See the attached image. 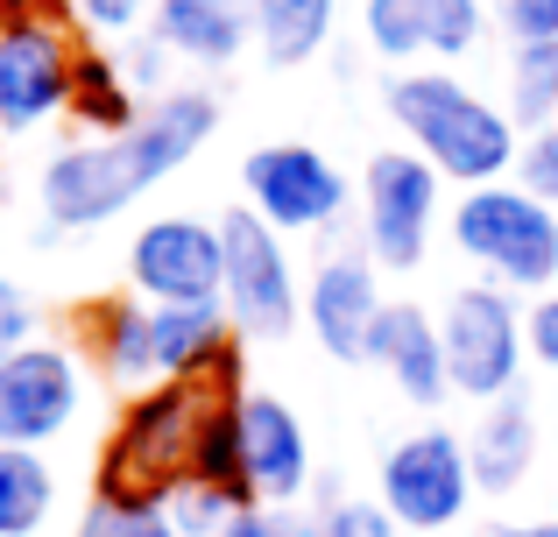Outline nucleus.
<instances>
[{"instance_id":"nucleus-21","label":"nucleus","mask_w":558,"mask_h":537,"mask_svg":"<svg viewBox=\"0 0 558 537\" xmlns=\"http://www.w3.org/2000/svg\"><path fill=\"white\" fill-rule=\"evenodd\" d=\"M142 113H149V93L128 78V64L113 57V42H78L64 121L78 127V135H93V142H121V135H135Z\"/></svg>"},{"instance_id":"nucleus-32","label":"nucleus","mask_w":558,"mask_h":537,"mask_svg":"<svg viewBox=\"0 0 558 537\" xmlns=\"http://www.w3.org/2000/svg\"><path fill=\"white\" fill-rule=\"evenodd\" d=\"M121 64H128V78H135L142 93L156 99V93H170V64H178V57H170L163 42L149 36V28H142V36H128V42H121Z\"/></svg>"},{"instance_id":"nucleus-16","label":"nucleus","mask_w":558,"mask_h":537,"mask_svg":"<svg viewBox=\"0 0 558 537\" xmlns=\"http://www.w3.org/2000/svg\"><path fill=\"white\" fill-rule=\"evenodd\" d=\"M156 382H241V326L227 304H156Z\"/></svg>"},{"instance_id":"nucleus-5","label":"nucleus","mask_w":558,"mask_h":537,"mask_svg":"<svg viewBox=\"0 0 558 537\" xmlns=\"http://www.w3.org/2000/svg\"><path fill=\"white\" fill-rule=\"evenodd\" d=\"M219 241H227V318L241 326V340H290L304 326V283L290 263V234H276L255 206L219 212Z\"/></svg>"},{"instance_id":"nucleus-1","label":"nucleus","mask_w":558,"mask_h":537,"mask_svg":"<svg viewBox=\"0 0 558 537\" xmlns=\"http://www.w3.org/2000/svg\"><path fill=\"white\" fill-rule=\"evenodd\" d=\"M381 107L403 127V142L460 192H481V184L517 178V149L523 127L509 107H495L488 93H474L452 71H389L381 85Z\"/></svg>"},{"instance_id":"nucleus-4","label":"nucleus","mask_w":558,"mask_h":537,"mask_svg":"<svg viewBox=\"0 0 558 537\" xmlns=\"http://www.w3.org/2000/svg\"><path fill=\"white\" fill-rule=\"evenodd\" d=\"M438 332H446V375L452 396L466 403H502L523 389V361H531V340H523V304L517 290L502 283H466L452 290V304L438 312Z\"/></svg>"},{"instance_id":"nucleus-10","label":"nucleus","mask_w":558,"mask_h":537,"mask_svg":"<svg viewBox=\"0 0 558 537\" xmlns=\"http://www.w3.org/2000/svg\"><path fill=\"white\" fill-rule=\"evenodd\" d=\"M85 368L93 361L64 340H28L0 361V446H57L85 411Z\"/></svg>"},{"instance_id":"nucleus-30","label":"nucleus","mask_w":558,"mask_h":537,"mask_svg":"<svg viewBox=\"0 0 558 537\" xmlns=\"http://www.w3.org/2000/svg\"><path fill=\"white\" fill-rule=\"evenodd\" d=\"M517 184L537 198V206L558 212V127H531L517 149Z\"/></svg>"},{"instance_id":"nucleus-13","label":"nucleus","mask_w":558,"mask_h":537,"mask_svg":"<svg viewBox=\"0 0 558 537\" xmlns=\"http://www.w3.org/2000/svg\"><path fill=\"white\" fill-rule=\"evenodd\" d=\"M78 36L64 22H8L0 28V127L36 135L71 107Z\"/></svg>"},{"instance_id":"nucleus-28","label":"nucleus","mask_w":558,"mask_h":537,"mask_svg":"<svg viewBox=\"0 0 558 537\" xmlns=\"http://www.w3.org/2000/svg\"><path fill=\"white\" fill-rule=\"evenodd\" d=\"M312 537H403V524L381 510V496H332L312 516Z\"/></svg>"},{"instance_id":"nucleus-17","label":"nucleus","mask_w":558,"mask_h":537,"mask_svg":"<svg viewBox=\"0 0 558 537\" xmlns=\"http://www.w3.org/2000/svg\"><path fill=\"white\" fill-rule=\"evenodd\" d=\"M368 368L389 375V389L417 411H438L452 396V375H446V332L424 304L396 297L389 312L375 318V340H368Z\"/></svg>"},{"instance_id":"nucleus-19","label":"nucleus","mask_w":558,"mask_h":537,"mask_svg":"<svg viewBox=\"0 0 558 537\" xmlns=\"http://www.w3.org/2000/svg\"><path fill=\"white\" fill-rule=\"evenodd\" d=\"M78 354L113 389H149L156 382V304L135 297V290L85 304L78 312Z\"/></svg>"},{"instance_id":"nucleus-39","label":"nucleus","mask_w":558,"mask_h":537,"mask_svg":"<svg viewBox=\"0 0 558 537\" xmlns=\"http://www.w3.org/2000/svg\"><path fill=\"white\" fill-rule=\"evenodd\" d=\"M0 241H8V212H0Z\"/></svg>"},{"instance_id":"nucleus-12","label":"nucleus","mask_w":558,"mask_h":537,"mask_svg":"<svg viewBox=\"0 0 558 537\" xmlns=\"http://www.w3.org/2000/svg\"><path fill=\"white\" fill-rule=\"evenodd\" d=\"M36 198H43L50 234H99V227H113L142 198V178H135V163H128L121 142L78 135L71 149H57L50 163H43Z\"/></svg>"},{"instance_id":"nucleus-3","label":"nucleus","mask_w":558,"mask_h":537,"mask_svg":"<svg viewBox=\"0 0 558 537\" xmlns=\"http://www.w3.org/2000/svg\"><path fill=\"white\" fill-rule=\"evenodd\" d=\"M446 227H452V248L488 276V283L517 290V297L558 290V212L537 206L517 178L460 192V206H452Z\"/></svg>"},{"instance_id":"nucleus-25","label":"nucleus","mask_w":558,"mask_h":537,"mask_svg":"<svg viewBox=\"0 0 558 537\" xmlns=\"http://www.w3.org/2000/svg\"><path fill=\"white\" fill-rule=\"evenodd\" d=\"M191 474L213 481V488H227V496L247 502V510H262L255 481H247V446H241V389L213 403V417H205V431H198V453H191Z\"/></svg>"},{"instance_id":"nucleus-40","label":"nucleus","mask_w":558,"mask_h":537,"mask_svg":"<svg viewBox=\"0 0 558 537\" xmlns=\"http://www.w3.org/2000/svg\"><path fill=\"white\" fill-rule=\"evenodd\" d=\"M0 28H8V14H0Z\"/></svg>"},{"instance_id":"nucleus-8","label":"nucleus","mask_w":558,"mask_h":537,"mask_svg":"<svg viewBox=\"0 0 558 537\" xmlns=\"http://www.w3.org/2000/svg\"><path fill=\"white\" fill-rule=\"evenodd\" d=\"M241 192L276 234L304 241V234H332L347 220V178L326 149L312 142H269L241 163Z\"/></svg>"},{"instance_id":"nucleus-22","label":"nucleus","mask_w":558,"mask_h":537,"mask_svg":"<svg viewBox=\"0 0 558 537\" xmlns=\"http://www.w3.org/2000/svg\"><path fill=\"white\" fill-rule=\"evenodd\" d=\"M537 453H545V431H537V411H531L523 389L502 396V403H488L481 425L466 431V460H474L481 496H509V488H523L531 467H537Z\"/></svg>"},{"instance_id":"nucleus-38","label":"nucleus","mask_w":558,"mask_h":537,"mask_svg":"<svg viewBox=\"0 0 558 537\" xmlns=\"http://www.w3.org/2000/svg\"><path fill=\"white\" fill-rule=\"evenodd\" d=\"M128 537H184V530L170 524V510H142L135 524H128Z\"/></svg>"},{"instance_id":"nucleus-2","label":"nucleus","mask_w":558,"mask_h":537,"mask_svg":"<svg viewBox=\"0 0 558 537\" xmlns=\"http://www.w3.org/2000/svg\"><path fill=\"white\" fill-rule=\"evenodd\" d=\"M233 396L219 382H149L121 403L107 446H99V481L107 496H149L163 502L170 488L191 474V453H198V431L213 417V403Z\"/></svg>"},{"instance_id":"nucleus-27","label":"nucleus","mask_w":558,"mask_h":537,"mask_svg":"<svg viewBox=\"0 0 558 537\" xmlns=\"http://www.w3.org/2000/svg\"><path fill=\"white\" fill-rule=\"evenodd\" d=\"M163 510H170V524H178L184 537H213V530H227L233 516L247 510V502H233L227 488H213V481H198V474H184V481L163 496Z\"/></svg>"},{"instance_id":"nucleus-26","label":"nucleus","mask_w":558,"mask_h":537,"mask_svg":"<svg viewBox=\"0 0 558 537\" xmlns=\"http://www.w3.org/2000/svg\"><path fill=\"white\" fill-rule=\"evenodd\" d=\"M509 113L517 127H558V42H509Z\"/></svg>"},{"instance_id":"nucleus-31","label":"nucleus","mask_w":558,"mask_h":537,"mask_svg":"<svg viewBox=\"0 0 558 537\" xmlns=\"http://www.w3.org/2000/svg\"><path fill=\"white\" fill-rule=\"evenodd\" d=\"M28 340H43L36 297H28L22 283H8V276H0V361H8V354H22Z\"/></svg>"},{"instance_id":"nucleus-33","label":"nucleus","mask_w":558,"mask_h":537,"mask_svg":"<svg viewBox=\"0 0 558 537\" xmlns=\"http://www.w3.org/2000/svg\"><path fill=\"white\" fill-rule=\"evenodd\" d=\"M523 340H531V361L545 375H558V290L523 304Z\"/></svg>"},{"instance_id":"nucleus-35","label":"nucleus","mask_w":558,"mask_h":537,"mask_svg":"<svg viewBox=\"0 0 558 537\" xmlns=\"http://www.w3.org/2000/svg\"><path fill=\"white\" fill-rule=\"evenodd\" d=\"M213 537H312V524H298L290 510H269V502H262V510H241L227 530H213Z\"/></svg>"},{"instance_id":"nucleus-11","label":"nucleus","mask_w":558,"mask_h":537,"mask_svg":"<svg viewBox=\"0 0 558 537\" xmlns=\"http://www.w3.org/2000/svg\"><path fill=\"white\" fill-rule=\"evenodd\" d=\"M361 36L396 71H446L481 50L488 0H361Z\"/></svg>"},{"instance_id":"nucleus-18","label":"nucleus","mask_w":558,"mask_h":537,"mask_svg":"<svg viewBox=\"0 0 558 537\" xmlns=\"http://www.w3.org/2000/svg\"><path fill=\"white\" fill-rule=\"evenodd\" d=\"M213 135H219V93H205V85H170V93L149 99L135 135H121V149H128V163H135L142 192H149V184L178 178Z\"/></svg>"},{"instance_id":"nucleus-37","label":"nucleus","mask_w":558,"mask_h":537,"mask_svg":"<svg viewBox=\"0 0 558 537\" xmlns=\"http://www.w3.org/2000/svg\"><path fill=\"white\" fill-rule=\"evenodd\" d=\"M474 537H558V516H523V524H509V516H495V524H481Z\"/></svg>"},{"instance_id":"nucleus-29","label":"nucleus","mask_w":558,"mask_h":537,"mask_svg":"<svg viewBox=\"0 0 558 537\" xmlns=\"http://www.w3.org/2000/svg\"><path fill=\"white\" fill-rule=\"evenodd\" d=\"M156 0H71V22L85 28L93 42H113V36H135V28H149Z\"/></svg>"},{"instance_id":"nucleus-36","label":"nucleus","mask_w":558,"mask_h":537,"mask_svg":"<svg viewBox=\"0 0 558 537\" xmlns=\"http://www.w3.org/2000/svg\"><path fill=\"white\" fill-rule=\"evenodd\" d=\"M8 22H71V0H0Z\"/></svg>"},{"instance_id":"nucleus-14","label":"nucleus","mask_w":558,"mask_h":537,"mask_svg":"<svg viewBox=\"0 0 558 537\" xmlns=\"http://www.w3.org/2000/svg\"><path fill=\"white\" fill-rule=\"evenodd\" d=\"M381 312H389V297H381V263L368 248L326 255V263L312 269V283H304V332H312L332 361H347V368L368 361V340H375Z\"/></svg>"},{"instance_id":"nucleus-6","label":"nucleus","mask_w":558,"mask_h":537,"mask_svg":"<svg viewBox=\"0 0 558 537\" xmlns=\"http://www.w3.org/2000/svg\"><path fill=\"white\" fill-rule=\"evenodd\" d=\"M375 496H381V510H389L396 524L417 530V537L460 530L466 510H474V496H481L466 439L446 431V425H424V431H410V439H396L389 453H381Z\"/></svg>"},{"instance_id":"nucleus-9","label":"nucleus","mask_w":558,"mask_h":537,"mask_svg":"<svg viewBox=\"0 0 558 537\" xmlns=\"http://www.w3.org/2000/svg\"><path fill=\"white\" fill-rule=\"evenodd\" d=\"M128 290L149 304H219V290H227L219 220H198V212L142 220L128 241Z\"/></svg>"},{"instance_id":"nucleus-34","label":"nucleus","mask_w":558,"mask_h":537,"mask_svg":"<svg viewBox=\"0 0 558 537\" xmlns=\"http://www.w3.org/2000/svg\"><path fill=\"white\" fill-rule=\"evenodd\" d=\"M509 42H558V0H502Z\"/></svg>"},{"instance_id":"nucleus-23","label":"nucleus","mask_w":558,"mask_h":537,"mask_svg":"<svg viewBox=\"0 0 558 537\" xmlns=\"http://www.w3.org/2000/svg\"><path fill=\"white\" fill-rule=\"evenodd\" d=\"M332 14L340 0H255V50L269 64H312L332 42Z\"/></svg>"},{"instance_id":"nucleus-7","label":"nucleus","mask_w":558,"mask_h":537,"mask_svg":"<svg viewBox=\"0 0 558 537\" xmlns=\"http://www.w3.org/2000/svg\"><path fill=\"white\" fill-rule=\"evenodd\" d=\"M446 178L417 149H375L361 170V248L381 269H417L438 234Z\"/></svg>"},{"instance_id":"nucleus-24","label":"nucleus","mask_w":558,"mask_h":537,"mask_svg":"<svg viewBox=\"0 0 558 537\" xmlns=\"http://www.w3.org/2000/svg\"><path fill=\"white\" fill-rule=\"evenodd\" d=\"M57 510V474L36 446H0V537H36Z\"/></svg>"},{"instance_id":"nucleus-15","label":"nucleus","mask_w":558,"mask_h":537,"mask_svg":"<svg viewBox=\"0 0 558 537\" xmlns=\"http://www.w3.org/2000/svg\"><path fill=\"white\" fill-rule=\"evenodd\" d=\"M241 446H247V481L269 510H298L312 496V431L269 389H241Z\"/></svg>"},{"instance_id":"nucleus-20","label":"nucleus","mask_w":558,"mask_h":537,"mask_svg":"<svg viewBox=\"0 0 558 537\" xmlns=\"http://www.w3.org/2000/svg\"><path fill=\"white\" fill-rule=\"evenodd\" d=\"M149 36L163 42L178 64L219 71L241 50H255V0H156Z\"/></svg>"}]
</instances>
